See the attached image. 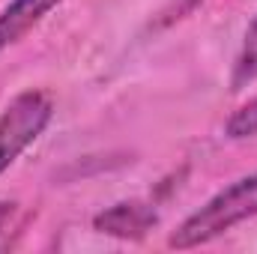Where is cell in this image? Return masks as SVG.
I'll return each mask as SVG.
<instances>
[{"mask_svg":"<svg viewBox=\"0 0 257 254\" xmlns=\"http://www.w3.org/2000/svg\"><path fill=\"white\" fill-rule=\"evenodd\" d=\"M257 218V171L224 186L221 191H215L200 209H194L192 215L171 233L168 245L171 248H197L206 245L212 239H218L221 233H227L230 227Z\"/></svg>","mask_w":257,"mask_h":254,"instance_id":"6da1fadb","label":"cell"},{"mask_svg":"<svg viewBox=\"0 0 257 254\" xmlns=\"http://www.w3.org/2000/svg\"><path fill=\"white\" fill-rule=\"evenodd\" d=\"M54 117V105L39 90L18 93L0 111V177L15 165V159L48 129Z\"/></svg>","mask_w":257,"mask_h":254,"instance_id":"7a4b0ae2","label":"cell"},{"mask_svg":"<svg viewBox=\"0 0 257 254\" xmlns=\"http://www.w3.org/2000/svg\"><path fill=\"white\" fill-rule=\"evenodd\" d=\"M153 224H156V209L150 203H141V200L114 203V206H108L105 212H99L93 218V227L99 233H111V236H120V239H138Z\"/></svg>","mask_w":257,"mask_h":254,"instance_id":"3957f363","label":"cell"},{"mask_svg":"<svg viewBox=\"0 0 257 254\" xmlns=\"http://www.w3.org/2000/svg\"><path fill=\"white\" fill-rule=\"evenodd\" d=\"M63 0H9L0 9V51L21 42L51 9H57Z\"/></svg>","mask_w":257,"mask_h":254,"instance_id":"277c9868","label":"cell"},{"mask_svg":"<svg viewBox=\"0 0 257 254\" xmlns=\"http://www.w3.org/2000/svg\"><path fill=\"white\" fill-rule=\"evenodd\" d=\"M254 81H257V15H254V21L248 24L245 36H242V45H239V54L233 60L230 90H242V87H248Z\"/></svg>","mask_w":257,"mask_h":254,"instance_id":"5b68a950","label":"cell"},{"mask_svg":"<svg viewBox=\"0 0 257 254\" xmlns=\"http://www.w3.org/2000/svg\"><path fill=\"white\" fill-rule=\"evenodd\" d=\"M224 135L230 141H245V138H254L257 135V96L248 99L239 111H233L224 123Z\"/></svg>","mask_w":257,"mask_h":254,"instance_id":"8992f818","label":"cell"}]
</instances>
